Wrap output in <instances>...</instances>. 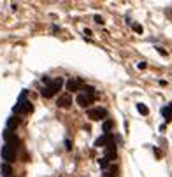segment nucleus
I'll use <instances>...</instances> for the list:
<instances>
[{
	"label": "nucleus",
	"instance_id": "f257e3e1",
	"mask_svg": "<svg viewBox=\"0 0 172 177\" xmlns=\"http://www.w3.org/2000/svg\"><path fill=\"white\" fill-rule=\"evenodd\" d=\"M12 111H14V114H28V112H32V111H34L32 103L26 100V91H23V93L19 95L18 103L12 107Z\"/></svg>",
	"mask_w": 172,
	"mask_h": 177
},
{
	"label": "nucleus",
	"instance_id": "f03ea898",
	"mask_svg": "<svg viewBox=\"0 0 172 177\" xmlns=\"http://www.w3.org/2000/svg\"><path fill=\"white\" fill-rule=\"evenodd\" d=\"M61 86H63V79H61V77L53 79V81H51V82L42 90V97H44V98H51L55 93H58V90H60Z\"/></svg>",
	"mask_w": 172,
	"mask_h": 177
},
{
	"label": "nucleus",
	"instance_id": "7ed1b4c3",
	"mask_svg": "<svg viewBox=\"0 0 172 177\" xmlns=\"http://www.w3.org/2000/svg\"><path fill=\"white\" fill-rule=\"evenodd\" d=\"M0 154H2V160H5L4 163H12V161H16V149H12L11 146H2V151H0Z\"/></svg>",
	"mask_w": 172,
	"mask_h": 177
},
{
	"label": "nucleus",
	"instance_id": "20e7f679",
	"mask_svg": "<svg viewBox=\"0 0 172 177\" xmlns=\"http://www.w3.org/2000/svg\"><path fill=\"white\" fill-rule=\"evenodd\" d=\"M93 100H95V97H90V95L79 93V95L76 97V103H77V105H81V107H88V105H91V103H93Z\"/></svg>",
	"mask_w": 172,
	"mask_h": 177
},
{
	"label": "nucleus",
	"instance_id": "39448f33",
	"mask_svg": "<svg viewBox=\"0 0 172 177\" xmlns=\"http://www.w3.org/2000/svg\"><path fill=\"white\" fill-rule=\"evenodd\" d=\"M104 149H105V156H104V158H105L107 161H111V160H114V158L118 156V147H116V144H114V142L107 144V146H105Z\"/></svg>",
	"mask_w": 172,
	"mask_h": 177
},
{
	"label": "nucleus",
	"instance_id": "423d86ee",
	"mask_svg": "<svg viewBox=\"0 0 172 177\" xmlns=\"http://www.w3.org/2000/svg\"><path fill=\"white\" fill-rule=\"evenodd\" d=\"M111 142H114V137H113L111 133H104L102 137H98L95 140V147H105V146L111 144Z\"/></svg>",
	"mask_w": 172,
	"mask_h": 177
},
{
	"label": "nucleus",
	"instance_id": "0eeeda50",
	"mask_svg": "<svg viewBox=\"0 0 172 177\" xmlns=\"http://www.w3.org/2000/svg\"><path fill=\"white\" fill-rule=\"evenodd\" d=\"M107 116V111L105 109H90L88 111V118L93 119V121H98V119L105 118Z\"/></svg>",
	"mask_w": 172,
	"mask_h": 177
},
{
	"label": "nucleus",
	"instance_id": "6e6552de",
	"mask_svg": "<svg viewBox=\"0 0 172 177\" xmlns=\"http://www.w3.org/2000/svg\"><path fill=\"white\" fill-rule=\"evenodd\" d=\"M58 107H61V109H69L70 105H72V97L67 93V95H61L60 98H58Z\"/></svg>",
	"mask_w": 172,
	"mask_h": 177
},
{
	"label": "nucleus",
	"instance_id": "1a4fd4ad",
	"mask_svg": "<svg viewBox=\"0 0 172 177\" xmlns=\"http://www.w3.org/2000/svg\"><path fill=\"white\" fill-rule=\"evenodd\" d=\"M65 86H67V90H69V91H72V93H74V91H77V90H79L81 81H79V79H69V81L65 82Z\"/></svg>",
	"mask_w": 172,
	"mask_h": 177
},
{
	"label": "nucleus",
	"instance_id": "9d476101",
	"mask_svg": "<svg viewBox=\"0 0 172 177\" xmlns=\"http://www.w3.org/2000/svg\"><path fill=\"white\" fill-rule=\"evenodd\" d=\"M18 126H19V118L18 116H11V118L7 119V130L12 132V130H16Z\"/></svg>",
	"mask_w": 172,
	"mask_h": 177
},
{
	"label": "nucleus",
	"instance_id": "9b49d317",
	"mask_svg": "<svg viewBox=\"0 0 172 177\" xmlns=\"http://www.w3.org/2000/svg\"><path fill=\"white\" fill-rule=\"evenodd\" d=\"M0 172L4 174V177H11L12 168H11V165H9V163H2V165H0Z\"/></svg>",
	"mask_w": 172,
	"mask_h": 177
},
{
	"label": "nucleus",
	"instance_id": "f8f14e48",
	"mask_svg": "<svg viewBox=\"0 0 172 177\" xmlns=\"http://www.w3.org/2000/svg\"><path fill=\"white\" fill-rule=\"evenodd\" d=\"M114 128V121L113 119H107V121H104V125H102V130L105 132V133H111V130Z\"/></svg>",
	"mask_w": 172,
	"mask_h": 177
},
{
	"label": "nucleus",
	"instance_id": "ddd939ff",
	"mask_svg": "<svg viewBox=\"0 0 172 177\" xmlns=\"http://www.w3.org/2000/svg\"><path fill=\"white\" fill-rule=\"evenodd\" d=\"M137 111H139L141 114H144V116L149 114V109H148V105H144V103H137Z\"/></svg>",
	"mask_w": 172,
	"mask_h": 177
},
{
	"label": "nucleus",
	"instance_id": "4468645a",
	"mask_svg": "<svg viewBox=\"0 0 172 177\" xmlns=\"http://www.w3.org/2000/svg\"><path fill=\"white\" fill-rule=\"evenodd\" d=\"M162 114H163V118H165V121H167V123L172 119V112L167 109V107H163V109H162Z\"/></svg>",
	"mask_w": 172,
	"mask_h": 177
},
{
	"label": "nucleus",
	"instance_id": "2eb2a0df",
	"mask_svg": "<svg viewBox=\"0 0 172 177\" xmlns=\"http://www.w3.org/2000/svg\"><path fill=\"white\" fill-rule=\"evenodd\" d=\"M83 90H84L83 93H84V95H90V97H93V93H95V88H93V86H84Z\"/></svg>",
	"mask_w": 172,
	"mask_h": 177
},
{
	"label": "nucleus",
	"instance_id": "dca6fc26",
	"mask_svg": "<svg viewBox=\"0 0 172 177\" xmlns=\"http://www.w3.org/2000/svg\"><path fill=\"white\" fill-rule=\"evenodd\" d=\"M98 165H100V168H104V170L109 168V161H107L105 158H100V160H98Z\"/></svg>",
	"mask_w": 172,
	"mask_h": 177
},
{
	"label": "nucleus",
	"instance_id": "f3484780",
	"mask_svg": "<svg viewBox=\"0 0 172 177\" xmlns=\"http://www.w3.org/2000/svg\"><path fill=\"white\" fill-rule=\"evenodd\" d=\"M130 25H132L134 32H137V34H142V25H139V23H130Z\"/></svg>",
	"mask_w": 172,
	"mask_h": 177
},
{
	"label": "nucleus",
	"instance_id": "a211bd4d",
	"mask_svg": "<svg viewBox=\"0 0 172 177\" xmlns=\"http://www.w3.org/2000/svg\"><path fill=\"white\" fill-rule=\"evenodd\" d=\"M95 21L98 23V25H104V18H102V16H98V14L95 16Z\"/></svg>",
	"mask_w": 172,
	"mask_h": 177
},
{
	"label": "nucleus",
	"instance_id": "6ab92c4d",
	"mask_svg": "<svg viewBox=\"0 0 172 177\" xmlns=\"http://www.w3.org/2000/svg\"><path fill=\"white\" fill-rule=\"evenodd\" d=\"M156 51H158L162 56H167V51H165V49H162V47H156Z\"/></svg>",
	"mask_w": 172,
	"mask_h": 177
},
{
	"label": "nucleus",
	"instance_id": "aec40b11",
	"mask_svg": "<svg viewBox=\"0 0 172 177\" xmlns=\"http://www.w3.org/2000/svg\"><path fill=\"white\" fill-rule=\"evenodd\" d=\"M137 67H139V68H146V61H141V63H139Z\"/></svg>",
	"mask_w": 172,
	"mask_h": 177
},
{
	"label": "nucleus",
	"instance_id": "412c9836",
	"mask_svg": "<svg viewBox=\"0 0 172 177\" xmlns=\"http://www.w3.org/2000/svg\"><path fill=\"white\" fill-rule=\"evenodd\" d=\"M65 147H67V149H70V147H72V144H70V140H65Z\"/></svg>",
	"mask_w": 172,
	"mask_h": 177
},
{
	"label": "nucleus",
	"instance_id": "4be33fe9",
	"mask_svg": "<svg viewBox=\"0 0 172 177\" xmlns=\"http://www.w3.org/2000/svg\"><path fill=\"white\" fill-rule=\"evenodd\" d=\"M102 177H113V174H109V172H105V174H104V176Z\"/></svg>",
	"mask_w": 172,
	"mask_h": 177
}]
</instances>
